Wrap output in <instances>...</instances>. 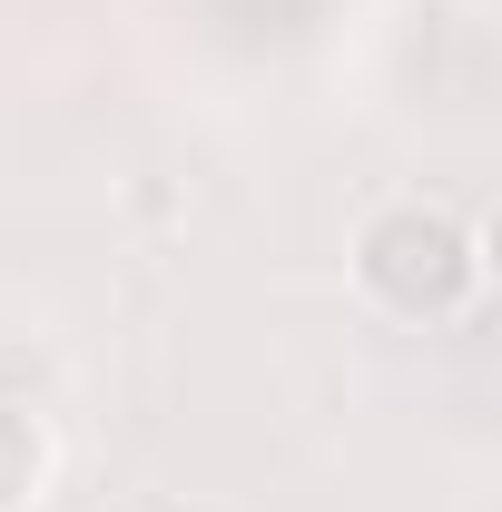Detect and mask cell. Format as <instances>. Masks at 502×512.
<instances>
[{"mask_svg":"<svg viewBox=\"0 0 502 512\" xmlns=\"http://www.w3.org/2000/svg\"><path fill=\"white\" fill-rule=\"evenodd\" d=\"M355 286L384 316H463L483 296V227L434 197H384L355 227Z\"/></svg>","mask_w":502,"mask_h":512,"instance_id":"cell-1","label":"cell"},{"mask_svg":"<svg viewBox=\"0 0 502 512\" xmlns=\"http://www.w3.org/2000/svg\"><path fill=\"white\" fill-rule=\"evenodd\" d=\"M50 463H60L50 424H40L30 404H0V512H30V503H40V493H50Z\"/></svg>","mask_w":502,"mask_h":512,"instance_id":"cell-2","label":"cell"}]
</instances>
